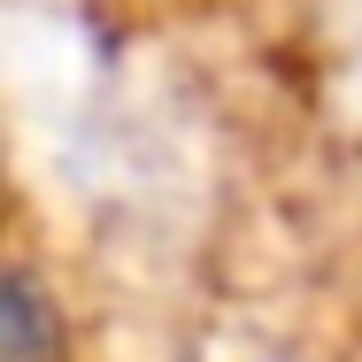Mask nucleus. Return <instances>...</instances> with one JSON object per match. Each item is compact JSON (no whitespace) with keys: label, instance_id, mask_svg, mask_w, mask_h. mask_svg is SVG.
Returning a JSON list of instances; mask_svg holds the SVG:
<instances>
[{"label":"nucleus","instance_id":"1","mask_svg":"<svg viewBox=\"0 0 362 362\" xmlns=\"http://www.w3.org/2000/svg\"><path fill=\"white\" fill-rule=\"evenodd\" d=\"M8 362H62V308H47V293L31 270L8 278V332H0Z\"/></svg>","mask_w":362,"mask_h":362}]
</instances>
